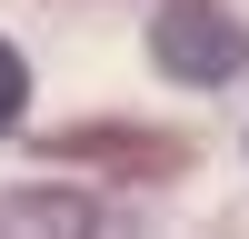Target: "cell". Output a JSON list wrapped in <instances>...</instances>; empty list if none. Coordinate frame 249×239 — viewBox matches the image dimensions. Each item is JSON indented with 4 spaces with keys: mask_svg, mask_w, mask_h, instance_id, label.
<instances>
[{
    "mask_svg": "<svg viewBox=\"0 0 249 239\" xmlns=\"http://www.w3.org/2000/svg\"><path fill=\"white\" fill-rule=\"evenodd\" d=\"M150 60L170 80H190V90H219V80H239L249 70V30L219 0H160V20H150Z\"/></svg>",
    "mask_w": 249,
    "mask_h": 239,
    "instance_id": "obj_1",
    "label": "cell"
},
{
    "mask_svg": "<svg viewBox=\"0 0 249 239\" xmlns=\"http://www.w3.org/2000/svg\"><path fill=\"white\" fill-rule=\"evenodd\" d=\"M20 100H30V70H20V50H10V40H0V130H10V120H20Z\"/></svg>",
    "mask_w": 249,
    "mask_h": 239,
    "instance_id": "obj_2",
    "label": "cell"
}]
</instances>
